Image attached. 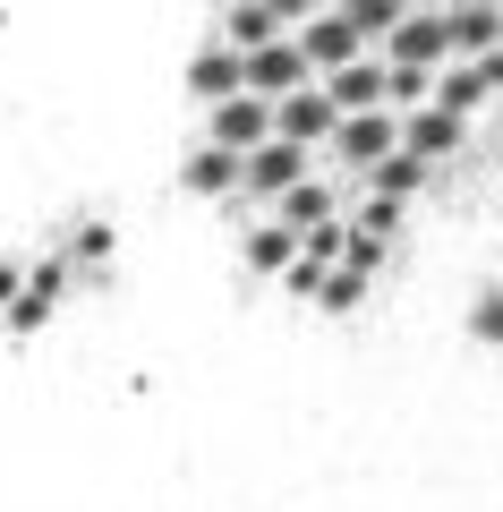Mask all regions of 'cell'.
I'll return each mask as SVG.
<instances>
[{"instance_id":"6da1fadb","label":"cell","mask_w":503,"mask_h":512,"mask_svg":"<svg viewBox=\"0 0 503 512\" xmlns=\"http://www.w3.org/2000/svg\"><path fill=\"white\" fill-rule=\"evenodd\" d=\"M299 52H307V69H316V86H324L333 69L367 60L376 43H367V26L350 18V9H299Z\"/></svg>"},{"instance_id":"7a4b0ae2","label":"cell","mask_w":503,"mask_h":512,"mask_svg":"<svg viewBox=\"0 0 503 512\" xmlns=\"http://www.w3.org/2000/svg\"><path fill=\"white\" fill-rule=\"evenodd\" d=\"M290 35H299V9H273V0H248V9H222V26H214V43H222V52H239V60L273 52V43H290Z\"/></svg>"},{"instance_id":"3957f363","label":"cell","mask_w":503,"mask_h":512,"mask_svg":"<svg viewBox=\"0 0 503 512\" xmlns=\"http://www.w3.org/2000/svg\"><path fill=\"white\" fill-rule=\"evenodd\" d=\"M205 146H214V154H239V163L265 154V146H273V103H256V94L214 103V111H205Z\"/></svg>"},{"instance_id":"277c9868","label":"cell","mask_w":503,"mask_h":512,"mask_svg":"<svg viewBox=\"0 0 503 512\" xmlns=\"http://www.w3.org/2000/svg\"><path fill=\"white\" fill-rule=\"evenodd\" d=\"M273 137H282V146H333V137H342V111H333V94L324 86H307V94H290V103H273Z\"/></svg>"},{"instance_id":"5b68a950","label":"cell","mask_w":503,"mask_h":512,"mask_svg":"<svg viewBox=\"0 0 503 512\" xmlns=\"http://www.w3.org/2000/svg\"><path fill=\"white\" fill-rule=\"evenodd\" d=\"M324 94H333V111H342V120H367V111H384V94H393V60H384V52L350 60V69L324 77Z\"/></svg>"},{"instance_id":"8992f818","label":"cell","mask_w":503,"mask_h":512,"mask_svg":"<svg viewBox=\"0 0 503 512\" xmlns=\"http://www.w3.org/2000/svg\"><path fill=\"white\" fill-rule=\"evenodd\" d=\"M324 154H333L342 171H359V180H367V171H376L384 154H401V120H393V111H367V120H342V137H333Z\"/></svg>"},{"instance_id":"52a82bcc","label":"cell","mask_w":503,"mask_h":512,"mask_svg":"<svg viewBox=\"0 0 503 512\" xmlns=\"http://www.w3.org/2000/svg\"><path fill=\"white\" fill-rule=\"evenodd\" d=\"M307 180H316V171H307V154L273 137L265 154H248V180H239V197H273V205H282L290 188H307Z\"/></svg>"},{"instance_id":"ba28073f","label":"cell","mask_w":503,"mask_h":512,"mask_svg":"<svg viewBox=\"0 0 503 512\" xmlns=\"http://www.w3.org/2000/svg\"><path fill=\"white\" fill-rule=\"evenodd\" d=\"M188 86L205 94V111H214V103H239V94H248V60L222 52V43L205 35V52H197V69H188Z\"/></svg>"},{"instance_id":"9c48e42d","label":"cell","mask_w":503,"mask_h":512,"mask_svg":"<svg viewBox=\"0 0 503 512\" xmlns=\"http://www.w3.org/2000/svg\"><path fill=\"white\" fill-rule=\"evenodd\" d=\"M469 137V120H452V111H418V120H401V154H418V163H444L452 146Z\"/></svg>"},{"instance_id":"30bf717a","label":"cell","mask_w":503,"mask_h":512,"mask_svg":"<svg viewBox=\"0 0 503 512\" xmlns=\"http://www.w3.org/2000/svg\"><path fill=\"white\" fill-rule=\"evenodd\" d=\"M248 265H256V274H282V282H290V265H299V231H290V222L248 231Z\"/></svg>"},{"instance_id":"8fae6325","label":"cell","mask_w":503,"mask_h":512,"mask_svg":"<svg viewBox=\"0 0 503 512\" xmlns=\"http://www.w3.org/2000/svg\"><path fill=\"white\" fill-rule=\"evenodd\" d=\"M427 180V163L418 154H384L376 171H367V197H384V205H410V188Z\"/></svg>"},{"instance_id":"7c38bea8","label":"cell","mask_w":503,"mask_h":512,"mask_svg":"<svg viewBox=\"0 0 503 512\" xmlns=\"http://www.w3.org/2000/svg\"><path fill=\"white\" fill-rule=\"evenodd\" d=\"M239 180H248L239 154H214V146H205L197 163H188V188H197V197H239Z\"/></svg>"},{"instance_id":"4fadbf2b","label":"cell","mask_w":503,"mask_h":512,"mask_svg":"<svg viewBox=\"0 0 503 512\" xmlns=\"http://www.w3.org/2000/svg\"><path fill=\"white\" fill-rule=\"evenodd\" d=\"M359 299H367V274H350V265H342V274L324 282V299H316V308H359Z\"/></svg>"}]
</instances>
